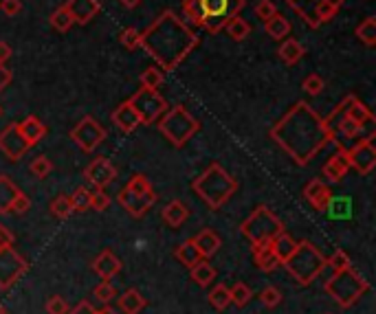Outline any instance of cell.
I'll list each match as a JSON object with an SVG mask.
<instances>
[{"label": "cell", "instance_id": "cell-4", "mask_svg": "<svg viewBox=\"0 0 376 314\" xmlns=\"http://www.w3.org/2000/svg\"><path fill=\"white\" fill-rule=\"evenodd\" d=\"M281 266L286 268V273L295 279L299 286H308L326 270V255L312 242L301 239V242L295 244V250L281 261Z\"/></svg>", "mask_w": 376, "mask_h": 314}, {"label": "cell", "instance_id": "cell-24", "mask_svg": "<svg viewBox=\"0 0 376 314\" xmlns=\"http://www.w3.org/2000/svg\"><path fill=\"white\" fill-rule=\"evenodd\" d=\"M18 130H20V134H23L25 141L31 145V148L38 145L42 139L47 137V125L42 123L36 114H29L25 121H18Z\"/></svg>", "mask_w": 376, "mask_h": 314}, {"label": "cell", "instance_id": "cell-35", "mask_svg": "<svg viewBox=\"0 0 376 314\" xmlns=\"http://www.w3.org/2000/svg\"><path fill=\"white\" fill-rule=\"evenodd\" d=\"M225 29H227V34L231 36V40H236V42L247 40L249 34H251V25L247 23V20H245L242 16H234V18L225 25Z\"/></svg>", "mask_w": 376, "mask_h": 314}, {"label": "cell", "instance_id": "cell-50", "mask_svg": "<svg viewBox=\"0 0 376 314\" xmlns=\"http://www.w3.org/2000/svg\"><path fill=\"white\" fill-rule=\"evenodd\" d=\"M301 88H304V90L308 92V95L315 97V95H319V92H321L323 88H326V81H323V79L317 75V73H312V75H308L304 81H301Z\"/></svg>", "mask_w": 376, "mask_h": 314}, {"label": "cell", "instance_id": "cell-47", "mask_svg": "<svg viewBox=\"0 0 376 314\" xmlns=\"http://www.w3.org/2000/svg\"><path fill=\"white\" fill-rule=\"evenodd\" d=\"M119 40H121V44L125 49L134 51V49L141 47V31H137L134 27H125L121 34H119Z\"/></svg>", "mask_w": 376, "mask_h": 314}, {"label": "cell", "instance_id": "cell-54", "mask_svg": "<svg viewBox=\"0 0 376 314\" xmlns=\"http://www.w3.org/2000/svg\"><path fill=\"white\" fill-rule=\"evenodd\" d=\"M0 12L7 16H18L23 12V0H0Z\"/></svg>", "mask_w": 376, "mask_h": 314}, {"label": "cell", "instance_id": "cell-19", "mask_svg": "<svg viewBox=\"0 0 376 314\" xmlns=\"http://www.w3.org/2000/svg\"><path fill=\"white\" fill-rule=\"evenodd\" d=\"M348 172H350V163H348V156H346V148L337 145V154L330 156L328 163L323 165L321 174L328 183H341Z\"/></svg>", "mask_w": 376, "mask_h": 314}, {"label": "cell", "instance_id": "cell-1", "mask_svg": "<svg viewBox=\"0 0 376 314\" xmlns=\"http://www.w3.org/2000/svg\"><path fill=\"white\" fill-rule=\"evenodd\" d=\"M268 134L297 165H308L332 141L326 119H321L306 101H297Z\"/></svg>", "mask_w": 376, "mask_h": 314}, {"label": "cell", "instance_id": "cell-55", "mask_svg": "<svg viewBox=\"0 0 376 314\" xmlns=\"http://www.w3.org/2000/svg\"><path fill=\"white\" fill-rule=\"evenodd\" d=\"M14 233L9 231L5 224H0V248H7V246H14Z\"/></svg>", "mask_w": 376, "mask_h": 314}, {"label": "cell", "instance_id": "cell-25", "mask_svg": "<svg viewBox=\"0 0 376 314\" xmlns=\"http://www.w3.org/2000/svg\"><path fill=\"white\" fill-rule=\"evenodd\" d=\"M192 239H194V244L198 246V250H201L203 259L214 257L218 253V248H221V244H223L221 235H218L214 228H203V231L198 235H194Z\"/></svg>", "mask_w": 376, "mask_h": 314}, {"label": "cell", "instance_id": "cell-3", "mask_svg": "<svg viewBox=\"0 0 376 314\" xmlns=\"http://www.w3.org/2000/svg\"><path fill=\"white\" fill-rule=\"evenodd\" d=\"M192 189L209 209H216L218 211V209L225 202H229V198L238 192V181L225 172L223 165L212 163L201 176L194 178Z\"/></svg>", "mask_w": 376, "mask_h": 314}, {"label": "cell", "instance_id": "cell-17", "mask_svg": "<svg viewBox=\"0 0 376 314\" xmlns=\"http://www.w3.org/2000/svg\"><path fill=\"white\" fill-rule=\"evenodd\" d=\"M332 112H337V114H343L346 119L354 121V123H359L361 128L363 125H368L374 121V114L372 110L365 106V103L357 97V95H348L346 99H343L337 108H334Z\"/></svg>", "mask_w": 376, "mask_h": 314}, {"label": "cell", "instance_id": "cell-20", "mask_svg": "<svg viewBox=\"0 0 376 314\" xmlns=\"http://www.w3.org/2000/svg\"><path fill=\"white\" fill-rule=\"evenodd\" d=\"M110 119H112V123L117 125V128H119L121 132H125V134L134 132V130H137L139 125H141L139 114H137V110L132 108V103H130V101H121L119 106L112 110Z\"/></svg>", "mask_w": 376, "mask_h": 314}, {"label": "cell", "instance_id": "cell-39", "mask_svg": "<svg viewBox=\"0 0 376 314\" xmlns=\"http://www.w3.org/2000/svg\"><path fill=\"white\" fill-rule=\"evenodd\" d=\"M229 295H231V303L236 308H245L247 303L253 299V290H251L245 281H238V284L229 288Z\"/></svg>", "mask_w": 376, "mask_h": 314}, {"label": "cell", "instance_id": "cell-16", "mask_svg": "<svg viewBox=\"0 0 376 314\" xmlns=\"http://www.w3.org/2000/svg\"><path fill=\"white\" fill-rule=\"evenodd\" d=\"M284 3L295 12L304 23L310 27V29H319L317 25V9L323 7V5H334L339 7L346 3V0H284Z\"/></svg>", "mask_w": 376, "mask_h": 314}, {"label": "cell", "instance_id": "cell-60", "mask_svg": "<svg viewBox=\"0 0 376 314\" xmlns=\"http://www.w3.org/2000/svg\"><path fill=\"white\" fill-rule=\"evenodd\" d=\"M95 314H112L110 308H101V310H95Z\"/></svg>", "mask_w": 376, "mask_h": 314}, {"label": "cell", "instance_id": "cell-43", "mask_svg": "<svg viewBox=\"0 0 376 314\" xmlns=\"http://www.w3.org/2000/svg\"><path fill=\"white\" fill-rule=\"evenodd\" d=\"M348 266H352V261L346 250H334L330 257H326V268H330L332 273H339V270L348 268Z\"/></svg>", "mask_w": 376, "mask_h": 314}, {"label": "cell", "instance_id": "cell-22", "mask_svg": "<svg viewBox=\"0 0 376 314\" xmlns=\"http://www.w3.org/2000/svg\"><path fill=\"white\" fill-rule=\"evenodd\" d=\"M92 270L103 279L110 281L114 275L121 273V259L112 253V250H101V253L92 259Z\"/></svg>", "mask_w": 376, "mask_h": 314}, {"label": "cell", "instance_id": "cell-28", "mask_svg": "<svg viewBox=\"0 0 376 314\" xmlns=\"http://www.w3.org/2000/svg\"><path fill=\"white\" fill-rule=\"evenodd\" d=\"M304 53H306V49L301 47L297 40H292V38H284V40H281L279 49H277L279 60L284 62V64H288V66H295L297 62L304 57Z\"/></svg>", "mask_w": 376, "mask_h": 314}, {"label": "cell", "instance_id": "cell-27", "mask_svg": "<svg viewBox=\"0 0 376 314\" xmlns=\"http://www.w3.org/2000/svg\"><path fill=\"white\" fill-rule=\"evenodd\" d=\"M145 303L148 301L143 299V295L137 288H128L123 295L117 297V306L123 314H139L145 308Z\"/></svg>", "mask_w": 376, "mask_h": 314}, {"label": "cell", "instance_id": "cell-34", "mask_svg": "<svg viewBox=\"0 0 376 314\" xmlns=\"http://www.w3.org/2000/svg\"><path fill=\"white\" fill-rule=\"evenodd\" d=\"M209 303H212V308H216L218 312L227 310L229 306H231V295H229V288L225 284H218L214 286L212 290H209Z\"/></svg>", "mask_w": 376, "mask_h": 314}, {"label": "cell", "instance_id": "cell-57", "mask_svg": "<svg viewBox=\"0 0 376 314\" xmlns=\"http://www.w3.org/2000/svg\"><path fill=\"white\" fill-rule=\"evenodd\" d=\"M66 314H95V308L90 306L88 301H79L75 308H71Z\"/></svg>", "mask_w": 376, "mask_h": 314}, {"label": "cell", "instance_id": "cell-56", "mask_svg": "<svg viewBox=\"0 0 376 314\" xmlns=\"http://www.w3.org/2000/svg\"><path fill=\"white\" fill-rule=\"evenodd\" d=\"M12 79H14L12 70H9L5 64H0V92H3L9 86V83H12Z\"/></svg>", "mask_w": 376, "mask_h": 314}, {"label": "cell", "instance_id": "cell-63", "mask_svg": "<svg viewBox=\"0 0 376 314\" xmlns=\"http://www.w3.org/2000/svg\"><path fill=\"white\" fill-rule=\"evenodd\" d=\"M112 314H117V312H114V310H112Z\"/></svg>", "mask_w": 376, "mask_h": 314}, {"label": "cell", "instance_id": "cell-59", "mask_svg": "<svg viewBox=\"0 0 376 314\" xmlns=\"http://www.w3.org/2000/svg\"><path fill=\"white\" fill-rule=\"evenodd\" d=\"M119 3L123 5V7H128V9H134V7H139L143 0H119Z\"/></svg>", "mask_w": 376, "mask_h": 314}, {"label": "cell", "instance_id": "cell-61", "mask_svg": "<svg viewBox=\"0 0 376 314\" xmlns=\"http://www.w3.org/2000/svg\"><path fill=\"white\" fill-rule=\"evenodd\" d=\"M0 314H7V308L3 306V303H0Z\"/></svg>", "mask_w": 376, "mask_h": 314}, {"label": "cell", "instance_id": "cell-21", "mask_svg": "<svg viewBox=\"0 0 376 314\" xmlns=\"http://www.w3.org/2000/svg\"><path fill=\"white\" fill-rule=\"evenodd\" d=\"M66 9L77 25H88L90 20H95L99 16L101 5L99 0H68Z\"/></svg>", "mask_w": 376, "mask_h": 314}, {"label": "cell", "instance_id": "cell-10", "mask_svg": "<svg viewBox=\"0 0 376 314\" xmlns=\"http://www.w3.org/2000/svg\"><path fill=\"white\" fill-rule=\"evenodd\" d=\"M71 141L77 145L82 152H95L99 145L106 141V130L95 117H84L75 128L71 130Z\"/></svg>", "mask_w": 376, "mask_h": 314}, {"label": "cell", "instance_id": "cell-36", "mask_svg": "<svg viewBox=\"0 0 376 314\" xmlns=\"http://www.w3.org/2000/svg\"><path fill=\"white\" fill-rule=\"evenodd\" d=\"M71 207H73V213H84L90 209V189L88 187H77L75 192L68 196Z\"/></svg>", "mask_w": 376, "mask_h": 314}, {"label": "cell", "instance_id": "cell-52", "mask_svg": "<svg viewBox=\"0 0 376 314\" xmlns=\"http://www.w3.org/2000/svg\"><path fill=\"white\" fill-rule=\"evenodd\" d=\"M31 209V200H29V196H25L23 192H20L16 198H14V202L12 207H9V213H16V215H25L27 211Z\"/></svg>", "mask_w": 376, "mask_h": 314}, {"label": "cell", "instance_id": "cell-29", "mask_svg": "<svg viewBox=\"0 0 376 314\" xmlns=\"http://www.w3.org/2000/svg\"><path fill=\"white\" fill-rule=\"evenodd\" d=\"M174 257L179 259L185 268H192L194 264H198V261L203 259L201 250H198V246L194 244V239H192V237H190V239H185V242H181L179 246H176Z\"/></svg>", "mask_w": 376, "mask_h": 314}, {"label": "cell", "instance_id": "cell-32", "mask_svg": "<svg viewBox=\"0 0 376 314\" xmlns=\"http://www.w3.org/2000/svg\"><path fill=\"white\" fill-rule=\"evenodd\" d=\"M20 194V189L14 185V181L5 174H0V213H9L14 198Z\"/></svg>", "mask_w": 376, "mask_h": 314}, {"label": "cell", "instance_id": "cell-8", "mask_svg": "<svg viewBox=\"0 0 376 314\" xmlns=\"http://www.w3.org/2000/svg\"><path fill=\"white\" fill-rule=\"evenodd\" d=\"M203 9V29L209 34H221L225 25L245 9V0H198Z\"/></svg>", "mask_w": 376, "mask_h": 314}, {"label": "cell", "instance_id": "cell-45", "mask_svg": "<svg viewBox=\"0 0 376 314\" xmlns=\"http://www.w3.org/2000/svg\"><path fill=\"white\" fill-rule=\"evenodd\" d=\"M284 295H281V290L277 286H266L262 292H260V301H262L264 308H277Z\"/></svg>", "mask_w": 376, "mask_h": 314}, {"label": "cell", "instance_id": "cell-6", "mask_svg": "<svg viewBox=\"0 0 376 314\" xmlns=\"http://www.w3.org/2000/svg\"><path fill=\"white\" fill-rule=\"evenodd\" d=\"M156 125H159V132L174 148H183V145L201 130V123L187 112L185 106H172L170 110H165L159 117V121H156Z\"/></svg>", "mask_w": 376, "mask_h": 314}, {"label": "cell", "instance_id": "cell-51", "mask_svg": "<svg viewBox=\"0 0 376 314\" xmlns=\"http://www.w3.org/2000/svg\"><path fill=\"white\" fill-rule=\"evenodd\" d=\"M68 310H71V306L66 303L64 297H60V295L49 297V301H47V312L49 314H66Z\"/></svg>", "mask_w": 376, "mask_h": 314}, {"label": "cell", "instance_id": "cell-31", "mask_svg": "<svg viewBox=\"0 0 376 314\" xmlns=\"http://www.w3.org/2000/svg\"><path fill=\"white\" fill-rule=\"evenodd\" d=\"M290 23L288 20L281 16V14H275V16H271L266 23H264V31H266V36H271L273 40H284L290 36Z\"/></svg>", "mask_w": 376, "mask_h": 314}, {"label": "cell", "instance_id": "cell-11", "mask_svg": "<svg viewBox=\"0 0 376 314\" xmlns=\"http://www.w3.org/2000/svg\"><path fill=\"white\" fill-rule=\"evenodd\" d=\"M29 270L27 259L14 246L0 248V290L12 288Z\"/></svg>", "mask_w": 376, "mask_h": 314}, {"label": "cell", "instance_id": "cell-46", "mask_svg": "<svg viewBox=\"0 0 376 314\" xmlns=\"http://www.w3.org/2000/svg\"><path fill=\"white\" fill-rule=\"evenodd\" d=\"M92 297L101 301L103 306H108L112 299H117V288H114L110 281H101V284L95 286V290H92Z\"/></svg>", "mask_w": 376, "mask_h": 314}, {"label": "cell", "instance_id": "cell-44", "mask_svg": "<svg viewBox=\"0 0 376 314\" xmlns=\"http://www.w3.org/2000/svg\"><path fill=\"white\" fill-rule=\"evenodd\" d=\"M31 174H34L36 178H47L51 172H53V161L49 159V156H38V159H34V163L29 165Z\"/></svg>", "mask_w": 376, "mask_h": 314}, {"label": "cell", "instance_id": "cell-14", "mask_svg": "<svg viewBox=\"0 0 376 314\" xmlns=\"http://www.w3.org/2000/svg\"><path fill=\"white\" fill-rule=\"evenodd\" d=\"M31 150V145L25 141V137L18 130V123H9L7 128L0 132V152H3L9 161H20Z\"/></svg>", "mask_w": 376, "mask_h": 314}, {"label": "cell", "instance_id": "cell-53", "mask_svg": "<svg viewBox=\"0 0 376 314\" xmlns=\"http://www.w3.org/2000/svg\"><path fill=\"white\" fill-rule=\"evenodd\" d=\"M275 14H277V7H275V3H271V0H260L255 5V16L262 20V23H266V20Z\"/></svg>", "mask_w": 376, "mask_h": 314}, {"label": "cell", "instance_id": "cell-2", "mask_svg": "<svg viewBox=\"0 0 376 314\" xmlns=\"http://www.w3.org/2000/svg\"><path fill=\"white\" fill-rule=\"evenodd\" d=\"M141 47L148 51L161 70H174L198 47V36L172 9L163 12L141 31Z\"/></svg>", "mask_w": 376, "mask_h": 314}, {"label": "cell", "instance_id": "cell-13", "mask_svg": "<svg viewBox=\"0 0 376 314\" xmlns=\"http://www.w3.org/2000/svg\"><path fill=\"white\" fill-rule=\"evenodd\" d=\"M84 178H86V183L92 185V189H106L114 178H117V167H114L106 156H97L95 161H90L86 165Z\"/></svg>", "mask_w": 376, "mask_h": 314}, {"label": "cell", "instance_id": "cell-15", "mask_svg": "<svg viewBox=\"0 0 376 314\" xmlns=\"http://www.w3.org/2000/svg\"><path fill=\"white\" fill-rule=\"evenodd\" d=\"M156 200H159V196H156L154 189L148 192V194H134V192L125 189V187H123V189L119 192V205L132 218H143L156 205Z\"/></svg>", "mask_w": 376, "mask_h": 314}, {"label": "cell", "instance_id": "cell-38", "mask_svg": "<svg viewBox=\"0 0 376 314\" xmlns=\"http://www.w3.org/2000/svg\"><path fill=\"white\" fill-rule=\"evenodd\" d=\"M141 88H154V90H159V86L165 81V73L159 68V66H148L143 73H141Z\"/></svg>", "mask_w": 376, "mask_h": 314}, {"label": "cell", "instance_id": "cell-5", "mask_svg": "<svg viewBox=\"0 0 376 314\" xmlns=\"http://www.w3.org/2000/svg\"><path fill=\"white\" fill-rule=\"evenodd\" d=\"M323 290L334 299L337 306L352 308L354 303L370 290V284L352 266H348V268L339 270V273H332L330 279L323 284Z\"/></svg>", "mask_w": 376, "mask_h": 314}, {"label": "cell", "instance_id": "cell-42", "mask_svg": "<svg viewBox=\"0 0 376 314\" xmlns=\"http://www.w3.org/2000/svg\"><path fill=\"white\" fill-rule=\"evenodd\" d=\"M51 215L58 218V220H68L73 215V207L68 196H58L51 200Z\"/></svg>", "mask_w": 376, "mask_h": 314}, {"label": "cell", "instance_id": "cell-48", "mask_svg": "<svg viewBox=\"0 0 376 314\" xmlns=\"http://www.w3.org/2000/svg\"><path fill=\"white\" fill-rule=\"evenodd\" d=\"M125 189H130V192H134V194H148V192L154 189V187H152V183L148 181V176L137 174V176H132L130 181H128V185H125Z\"/></svg>", "mask_w": 376, "mask_h": 314}, {"label": "cell", "instance_id": "cell-41", "mask_svg": "<svg viewBox=\"0 0 376 314\" xmlns=\"http://www.w3.org/2000/svg\"><path fill=\"white\" fill-rule=\"evenodd\" d=\"M183 16L187 18L190 25L203 29V9L198 0H183Z\"/></svg>", "mask_w": 376, "mask_h": 314}, {"label": "cell", "instance_id": "cell-40", "mask_svg": "<svg viewBox=\"0 0 376 314\" xmlns=\"http://www.w3.org/2000/svg\"><path fill=\"white\" fill-rule=\"evenodd\" d=\"M357 38L363 42L365 47H374L376 44V18H365L363 23L357 27Z\"/></svg>", "mask_w": 376, "mask_h": 314}, {"label": "cell", "instance_id": "cell-58", "mask_svg": "<svg viewBox=\"0 0 376 314\" xmlns=\"http://www.w3.org/2000/svg\"><path fill=\"white\" fill-rule=\"evenodd\" d=\"M9 57H12V47L0 40V64H7Z\"/></svg>", "mask_w": 376, "mask_h": 314}, {"label": "cell", "instance_id": "cell-23", "mask_svg": "<svg viewBox=\"0 0 376 314\" xmlns=\"http://www.w3.org/2000/svg\"><path fill=\"white\" fill-rule=\"evenodd\" d=\"M251 250H253V259H255V264H258L260 270H262V273H273L277 266H281L271 242L251 244Z\"/></svg>", "mask_w": 376, "mask_h": 314}, {"label": "cell", "instance_id": "cell-12", "mask_svg": "<svg viewBox=\"0 0 376 314\" xmlns=\"http://www.w3.org/2000/svg\"><path fill=\"white\" fill-rule=\"evenodd\" d=\"M348 156V163H350V170L359 172L361 176H368L374 167H376V148H374V137L361 139L357 145H352L350 150H346Z\"/></svg>", "mask_w": 376, "mask_h": 314}, {"label": "cell", "instance_id": "cell-37", "mask_svg": "<svg viewBox=\"0 0 376 314\" xmlns=\"http://www.w3.org/2000/svg\"><path fill=\"white\" fill-rule=\"evenodd\" d=\"M73 25H75V20H73V16H71V12L66 9V5L55 9V12L51 14V27H53L55 31H60V34H66V31Z\"/></svg>", "mask_w": 376, "mask_h": 314}, {"label": "cell", "instance_id": "cell-26", "mask_svg": "<svg viewBox=\"0 0 376 314\" xmlns=\"http://www.w3.org/2000/svg\"><path fill=\"white\" fill-rule=\"evenodd\" d=\"M187 218H190V209H187V205L181 200H172L170 205H165L163 211H161V220L170 228L183 226L187 222Z\"/></svg>", "mask_w": 376, "mask_h": 314}, {"label": "cell", "instance_id": "cell-7", "mask_svg": "<svg viewBox=\"0 0 376 314\" xmlns=\"http://www.w3.org/2000/svg\"><path fill=\"white\" fill-rule=\"evenodd\" d=\"M240 231H242V235L251 244H258V242H271L275 235L284 231V224H281V220L271 211L266 205H260L253 209V213L240 224Z\"/></svg>", "mask_w": 376, "mask_h": 314}, {"label": "cell", "instance_id": "cell-18", "mask_svg": "<svg viewBox=\"0 0 376 314\" xmlns=\"http://www.w3.org/2000/svg\"><path fill=\"white\" fill-rule=\"evenodd\" d=\"M304 198L312 205L315 211L323 213L332 202V192L323 181H319V178H312V181L304 187Z\"/></svg>", "mask_w": 376, "mask_h": 314}, {"label": "cell", "instance_id": "cell-33", "mask_svg": "<svg viewBox=\"0 0 376 314\" xmlns=\"http://www.w3.org/2000/svg\"><path fill=\"white\" fill-rule=\"evenodd\" d=\"M271 244H273V250H275V255H277V259H279V264L284 261L292 250H295V239H292L286 231H281L279 235H275L273 239H271Z\"/></svg>", "mask_w": 376, "mask_h": 314}, {"label": "cell", "instance_id": "cell-49", "mask_svg": "<svg viewBox=\"0 0 376 314\" xmlns=\"http://www.w3.org/2000/svg\"><path fill=\"white\" fill-rule=\"evenodd\" d=\"M110 205V196L103 192V189H92L90 192V209L92 211H106Z\"/></svg>", "mask_w": 376, "mask_h": 314}, {"label": "cell", "instance_id": "cell-62", "mask_svg": "<svg viewBox=\"0 0 376 314\" xmlns=\"http://www.w3.org/2000/svg\"><path fill=\"white\" fill-rule=\"evenodd\" d=\"M0 114H3V108H0Z\"/></svg>", "mask_w": 376, "mask_h": 314}, {"label": "cell", "instance_id": "cell-9", "mask_svg": "<svg viewBox=\"0 0 376 314\" xmlns=\"http://www.w3.org/2000/svg\"><path fill=\"white\" fill-rule=\"evenodd\" d=\"M128 101L132 103V108L137 110L139 119H141V125L156 123L161 114L167 110L165 97L161 95L159 90H154V88H139Z\"/></svg>", "mask_w": 376, "mask_h": 314}, {"label": "cell", "instance_id": "cell-30", "mask_svg": "<svg viewBox=\"0 0 376 314\" xmlns=\"http://www.w3.org/2000/svg\"><path fill=\"white\" fill-rule=\"evenodd\" d=\"M190 275H192V281L194 284H198L201 288H207L212 281L216 279V268L209 264L207 259H201L198 264H194L190 268Z\"/></svg>", "mask_w": 376, "mask_h": 314}]
</instances>
